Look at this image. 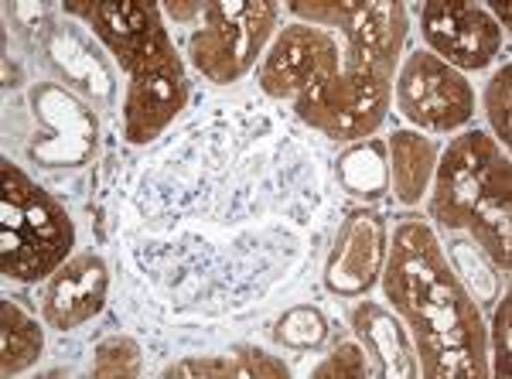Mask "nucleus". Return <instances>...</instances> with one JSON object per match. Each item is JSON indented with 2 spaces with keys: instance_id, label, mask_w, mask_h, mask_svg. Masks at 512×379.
I'll return each instance as SVG.
<instances>
[{
  "instance_id": "2eb2a0df",
  "label": "nucleus",
  "mask_w": 512,
  "mask_h": 379,
  "mask_svg": "<svg viewBox=\"0 0 512 379\" xmlns=\"http://www.w3.org/2000/svg\"><path fill=\"white\" fill-rule=\"evenodd\" d=\"M509 219H512V171L509 161L499 158L495 168L489 171V178H485L472 212H468L465 229L472 233V243L502 274L509 270V243H512Z\"/></svg>"
},
{
  "instance_id": "0eeeda50",
  "label": "nucleus",
  "mask_w": 512,
  "mask_h": 379,
  "mask_svg": "<svg viewBox=\"0 0 512 379\" xmlns=\"http://www.w3.org/2000/svg\"><path fill=\"white\" fill-rule=\"evenodd\" d=\"M31 110L41 134L31 144V158L41 168H82L99 147V120L72 89L41 82L31 93Z\"/></svg>"
},
{
  "instance_id": "bb28decb",
  "label": "nucleus",
  "mask_w": 512,
  "mask_h": 379,
  "mask_svg": "<svg viewBox=\"0 0 512 379\" xmlns=\"http://www.w3.org/2000/svg\"><path fill=\"white\" fill-rule=\"evenodd\" d=\"M236 366H239V379H287L291 369L284 366L280 359H274L270 352L253 349V345H243L236 349Z\"/></svg>"
},
{
  "instance_id": "f3484780",
  "label": "nucleus",
  "mask_w": 512,
  "mask_h": 379,
  "mask_svg": "<svg viewBox=\"0 0 512 379\" xmlns=\"http://www.w3.org/2000/svg\"><path fill=\"white\" fill-rule=\"evenodd\" d=\"M386 147H390V185L396 202L420 205L437 168V144L420 130H393Z\"/></svg>"
},
{
  "instance_id": "a211bd4d",
  "label": "nucleus",
  "mask_w": 512,
  "mask_h": 379,
  "mask_svg": "<svg viewBox=\"0 0 512 379\" xmlns=\"http://www.w3.org/2000/svg\"><path fill=\"white\" fill-rule=\"evenodd\" d=\"M41 349H45V332L38 328V321L14 301L0 304V373H28L41 359Z\"/></svg>"
},
{
  "instance_id": "6e6552de",
  "label": "nucleus",
  "mask_w": 512,
  "mask_h": 379,
  "mask_svg": "<svg viewBox=\"0 0 512 379\" xmlns=\"http://www.w3.org/2000/svg\"><path fill=\"white\" fill-rule=\"evenodd\" d=\"M65 11L93 28V35L110 48L127 76L175 52V41L168 38L161 11L154 4H127V0H120V4H72L69 0Z\"/></svg>"
},
{
  "instance_id": "6ab92c4d",
  "label": "nucleus",
  "mask_w": 512,
  "mask_h": 379,
  "mask_svg": "<svg viewBox=\"0 0 512 379\" xmlns=\"http://www.w3.org/2000/svg\"><path fill=\"white\" fill-rule=\"evenodd\" d=\"M338 181L355 199H383L390 192V161L383 140H362L338 158Z\"/></svg>"
},
{
  "instance_id": "4468645a",
  "label": "nucleus",
  "mask_w": 512,
  "mask_h": 379,
  "mask_svg": "<svg viewBox=\"0 0 512 379\" xmlns=\"http://www.w3.org/2000/svg\"><path fill=\"white\" fill-rule=\"evenodd\" d=\"M106 287H110V270L106 263L93 257V253H82V257L65 260L45 287V304H41V315L52 328L69 332L86 321H93L106 304Z\"/></svg>"
},
{
  "instance_id": "c85d7f7f",
  "label": "nucleus",
  "mask_w": 512,
  "mask_h": 379,
  "mask_svg": "<svg viewBox=\"0 0 512 379\" xmlns=\"http://www.w3.org/2000/svg\"><path fill=\"white\" fill-rule=\"evenodd\" d=\"M164 11L171 14L175 21H192V18H202V4H181V0H171Z\"/></svg>"
},
{
  "instance_id": "20e7f679",
  "label": "nucleus",
  "mask_w": 512,
  "mask_h": 379,
  "mask_svg": "<svg viewBox=\"0 0 512 379\" xmlns=\"http://www.w3.org/2000/svg\"><path fill=\"white\" fill-rule=\"evenodd\" d=\"M277 14V4H270V0L202 4V28H195L192 41H188L195 69L219 86L243 79L274 35Z\"/></svg>"
},
{
  "instance_id": "aec40b11",
  "label": "nucleus",
  "mask_w": 512,
  "mask_h": 379,
  "mask_svg": "<svg viewBox=\"0 0 512 379\" xmlns=\"http://www.w3.org/2000/svg\"><path fill=\"white\" fill-rule=\"evenodd\" d=\"M48 55L52 62L65 72V79L82 86L93 96H113V72L110 65L99 59L96 52H89V45L72 31H55L48 41Z\"/></svg>"
},
{
  "instance_id": "39448f33",
  "label": "nucleus",
  "mask_w": 512,
  "mask_h": 379,
  "mask_svg": "<svg viewBox=\"0 0 512 379\" xmlns=\"http://www.w3.org/2000/svg\"><path fill=\"white\" fill-rule=\"evenodd\" d=\"M390 100L393 76L338 69V76L297 96L294 110L308 127L332 140H366L383 127Z\"/></svg>"
},
{
  "instance_id": "f257e3e1",
  "label": "nucleus",
  "mask_w": 512,
  "mask_h": 379,
  "mask_svg": "<svg viewBox=\"0 0 512 379\" xmlns=\"http://www.w3.org/2000/svg\"><path fill=\"white\" fill-rule=\"evenodd\" d=\"M383 287L417 342L424 379H485L489 335L468 287L441 253L434 229L407 219L393 229Z\"/></svg>"
},
{
  "instance_id": "4be33fe9",
  "label": "nucleus",
  "mask_w": 512,
  "mask_h": 379,
  "mask_svg": "<svg viewBox=\"0 0 512 379\" xmlns=\"http://www.w3.org/2000/svg\"><path fill=\"white\" fill-rule=\"evenodd\" d=\"M93 379H134L140 376V345L130 335H110L96 345Z\"/></svg>"
},
{
  "instance_id": "423d86ee",
  "label": "nucleus",
  "mask_w": 512,
  "mask_h": 379,
  "mask_svg": "<svg viewBox=\"0 0 512 379\" xmlns=\"http://www.w3.org/2000/svg\"><path fill=\"white\" fill-rule=\"evenodd\" d=\"M396 110L414 127L451 134L475 117V93L468 79L431 52H410L396 72Z\"/></svg>"
},
{
  "instance_id": "9b49d317",
  "label": "nucleus",
  "mask_w": 512,
  "mask_h": 379,
  "mask_svg": "<svg viewBox=\"0 0 512 379\" xmlns=\"http://www.w3.org/2000/svg\"><path fill=\"white\" fill-rule=\"evenodd\" d=\"M502 158L495 137L482 134V130H468L458 140H451V147L444 151V158L434 168V219L441 222L448 233L465 229L468 212L482 192L485 178L495 168V161Z\"/></svg>"
},
{
  "instance_id": "a878e982",
  "label": "nucleus",
  "mask_w": 512,
  "mask_h": 379,
  "mask_svg": "<svg viewBox=\"0 0 512 379\" xmlns=\"http://www.w3.org/2000/svg\"><path fill=\"white\" fill-rule=\"evenodd\" d=\"M366 373L369 369H366V356H362V349L352 342H345V345H338L332 356L321 362L311 376L315 379H362Z\"/></svg>"
},
{
  "instance_id": "412c9836",
  "label": "nucleus",
  "mask_w": 512,
  "mask_h": 379,
  "mask_svg": "<svg viewBox=\"0 0 512 379\" xmlns=\"http://www.w3.org/2000/svg\"><path fill=\"white\" fill-rule=\"evenodd\" d=\"M451 260H454V274H461L472 287V301H482V304H492L495 301V291H499V274H492L489 267V257L478 253V246L472 240H451Z\"/></svg>"
},
{
  "instance_id": "f8f14e48",
  "label": "nucleus",
  "mask_w": 512,
  "mask_h": 379,
  "mask_svg": "<svg viewBox=\"0 0 512 379\" xmlns=\"http://www.w3.org/2000/svg\"><path fill=\"white\" fill-rule=\"evenodd\" d=\"M188 103V76L178 52L130 76L123 96V134L130 144H147L161 134Z\"/></svg>"
},
{
  "instance_id": "1a4fd4ad",
  "label": "nucleus",
  "mask_w": 512,
  "mask_h": 379,
  "mask_svg": "<svg viewBox=\"0 0 512 379\" xmlns=\"http://www.w3.org/2000/svg\"><path fill=\"white\" fill-rule=\"evenodd\" d=\"M338 41L311 24H291L274 38L260 65V86L274 100H297L338 76Z\"/></svg>"
},
{
  "instance_id": "5701e85b",
  "label": "nucleus",
  "mask_w": 512,
  "mask_h": 379,
  "mask_svg": "<svg viewBox=\"0 0 512 379\" xmlns=\"http://www.w3.org/2000/svg\"><path fill=\"white\" fill-rule=\"evenodd\" d=\"M277 342H284L287 349H318L328 339V321L318 308L301 304V308L284 311V318L277 321Z\"/></svg>"
},
{
  "instance_id": "f03ea898",
  "label": "nucleus",
  "mask_w": 512,
  "mask_h": 379,
  "mask_svg": "<svg viewBox=\"0 0 512 379\" xmlns=\"http://www.w3.org/2000/svg\"><path fill=\"white\" fill-rule=\"evenodd\" d=\"M76 243V226L45 188H38L18 164H0V270L31 284L62 267Z\"/></svg>"
},
{
  "instance_id": "dca6fc26",
  "label": "nucleus",
  "mask_w": 512,
  "mask_h": 379,
  "mask_svg": "<svg viewBox=\"0 0 512 379\" xmlns=\"http://www.w3.org/2000/svg\"><path fill=\"white\" fill-rule=\"evenodd\" d=\"M352 328L355 335L366 345V352L379 362L376 376L383 379H417L420 376V362L417 352L410 345L407 332L400 328L390 311L379 308V304L366 301L352 311Z\"/></svg>"
},
{
  "instance_id": "7ed1b4c3",
  "label": "nucleus",
  "mask_w": 512,
  "mask_h": 379,
  "mask_svg": "<svg viewBox=\"0 0 512 379\" xmlns=\"http://www.w3.org/2000/svg\"><path fill=\"white\" fill-rule=\"evenodd\" d=\"M291 14L311 28H342V69L396 76L407 41V7L400 0H294Z\"/></svg>"
},
{
  "instance_id": "b1692460",
  "label": "nucleus",
  "mask_w": 512,
  "mask_h": 379,
  "mask_svg": "<svg viewBox=\"0 0 512 379\" xmlns=\"http://www.w3.org/2000/svg\"><path fill=\"white\" fill-rule=\"evenodd\" d=\"M509 106H512V69L509 65H502V69L492 76L489 89H485V113H489V123H492L495 137H499L502 144H509L512 140Z\"/></svg>"
},
{
  "instance_id": "cd10ccee",
  "label": "nucleus",
  "mask_w": 512,
  "mask_h": 379,
  "mask_svg": "<svg viewBox=\"0 0 512 379\" xmlns=\"http://www.w3.org/2000/svg\"><path fill=\"white\" fill-rule=\"evenodd\" d=\"M509 311H512V298L506 294L502 298V308L495 311V325H492V359H495V366H489V376H499V379H506L512 373V366H509Z\"/></svg>"
},
{
  "instance_id": "9d476101",
  "label": "nucleus",
  "mask_w": 512,
  "mask_h": 379,
  "mask_svg": "<svg viewBox=\"0 0 512 379\" xmlns=\"http://www.w3.org/2000/svg\"><path fill=\"white\" fill-rule=\"evenodd\" d=\"M420 31L431 55L451 69H485L502 45V28L492 14L461 0H431L420 7Z\"/></svg>"
},
{
  "instance_id": "c756f323",
  "label": "nucleus",
  "mask_w": 512,
  "mask_h": 379,
  "mask_svg": "<svg viewBox=\"0 0 512 379\" xmlns=\"http://www.w3.org/2000/svg\"><path fill=\"white\" fill-rule=\"evenodd\" d=\"M492 11L499 14L502 24H509V11H506V4H499V0H495V4H492Z\"/></svg>"
},
{
  "instance_id": "393cba45",
  "label": "nucleus",
  "mask_w": 512,
  "mask_h": 379,
  "mask_svg": "<svg viewBox=\"0 0 512 379\" xmlns=\"http://www.w3.org/2000/svg\"><path fill=\"white\" fill-rule=\"evenodd\" d=\"M164 379H239V366L233 356H192L171 362L161 373Z\"/></svg>"
},
{
  "instance_id": "ddd939ff",
  "label": "nucleus",
  "mask_w": 512,
  "mask_h": 379,
  "mask_svg": "<svg viewBox=\"0 0 512 379\" xmlns=\"http://www.w3.org/2000/svg\"><path fill=\"white\" fill-rule=\"evenodd\" d=\"M386 250V219L379 212L359 209L338 229V240L325 263V287L338 298H359L383 274Z\"/></svg>"
}]
</instances>
